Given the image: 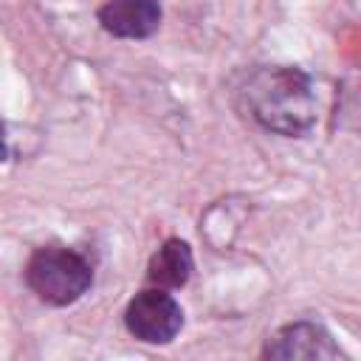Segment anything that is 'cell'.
Here are the masks:
<instances>
[{"mask_svg":"<svg viewBox=\"0 0 361 361\" xmlns=\"http://www.w3.org/2000/svg\"><path fill=\"white\" fill-rule=\"evenodd\" d=\"M243 107L268 133L305 135L316 124V90L313 79L293 65H265L248 73L240 87Z\"/></svg>","mask_w":361,"mask_h":361,"instance_id":"cell-1","label":"cell"},{"mask_svg":"<svg viewBox=\"0 0 361 361\" xmlns=\"http://www.w3.org/2000/svg\"><path fill=\"white\" fill-rule=\"evenodd\" d=\"M96 17L118 39H147L158 31L164 11L158 0H107Z\"/></svg>","mask_w":361,"mask_h":361,"instance_id":"cell-5","label":"cell"},{"mask_svg":"<svg viewBox=\"0 0 361 361\" xmlns=\"http://www.w3.org/2000/svg\"><path fill=\"white\" fill-rule=\"evenodd\" d=\"M124 327L144 344H169L183 327V307L169 288H144L124 307Z\"/></svg>","mask_w":361,"mask_h":361,"instance_id":"cell-3","label":"cell"},{"mask_svg":"<svg viewBox=\"0 0 361 361\" xmlns=\"http://www.w3.org/2000/svg\"><path fill=\"white\" fill-rule=\"evenodd\" d=\"M195 271V257H192V248L186 240H178V237H169L152 257H149V265H147V279L158 288H183L189 282Z\"/></svg>","mask_w":361,"mask_h":361,"instance_id":"cell-6","label":"cell"},{"mask_svg":"<svg viewBox=\"0 0 361 361\" xmlns=\"http://www.w3.org/2000/svg\"><path fill=\"white\" fill-rule=\"evenodd\" d=\"M262 358L290 361V358H344L341 347L333 341L324 324L319 322H290L279 327L262 347Z\"/></svg>","mask_w":361,"mask_h":361,"instance_id":"cell-4","label":"cell"},{"mask_svg":"<svg viewBox=\"0 0 361 361\" xmlns=\"http://www.w3.org/2000/svg\"><path fill=\"white\" fill-rule=\"evenodd\" d=\"M25 282L39 302L51 307H68L79 302L93 285V265L73 248L45 245L25 262Z\"/></svg>","mask_w":361,"mask_h":361,"instance_id":"cell-2","label":"cell"}]
</instances>
